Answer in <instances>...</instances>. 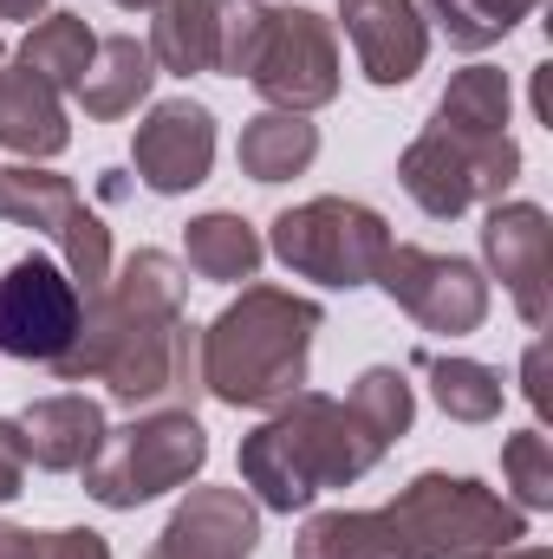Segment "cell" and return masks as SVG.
<instances>
[{
	"mask_svg": "<svg viewBox=\"0 0 553 559\" xmlns=\"http://www.w3.org/2000/svg\"><path fill=\"white\" fill-rule=\"evenodd\" d=\"M189 299V267L163 248H138L125 267H111V286L85 299L79 338L52 365L66 384L98 378L125 411L183 397L196 411L202 397V358H196V325L183 319Z\"/></svg>",
	"mask_w": 553,
	"mask_h": 559,
	"instance_id": "1",
	"label": "cell"
},
{
	"mask_svg": "<svg viewBox=\"0 0 553 559\" xmlns=\"http://www.w3.org/2000/svg\"><path fill=\"white\" fill-rule=\"evenodd\" d=\"M385 436L358 417L345 397L326 391H293L268 411L261 429L242 436V481L255 488V508L299 514L326 488H352L385 462Z\"/></svg>",
	"mask_w": 553,
	"mask_h": 559,
	"instance_id": "2",
	"label": "cell"
},
{
	"mask_svg": "<svg viewBox=\"0 0 553 559\" xmlns=\"http://www.w3.org/2000/svg\"><path fill=\"white\" fill-rule=\"evenodd\" d=\"M326 325L319 299L286 293V286H242V299H228L202 332H196V358H202V397L228 404V411H274L293 391H306V365H313V332Z\"/></svg>",
	"mask_w": 553,
	"mask_h": 559,
	"instance_id": "3",
	"label": "cell"
},
{
	"mask_svg": "<svg viewBox=\"0 0 553 559\" xmlns=\"http://www.w3.org/2000/svg\"><path fill=\"white\" fill-rule=\"evenodd\" d=\"M385 514L404 534L411 559H495L528 540L515 501H502L475 475H443V468H423L411 488H398Z\"/></svg>",
	"mask_w": 553,
	"mask_h": 559,
	"instance_id": "4",
	"label": "cell"
},
{
	"mask_svg": "<svg viewBox=\"0 0 553 559\" xmlns=\"http://www.w3.org/2000/svg\"><path fill=\"white\" fill-rule=\"evenodd\" d=\"M521 176V143L508 131H456L430 118V131L398 156V182L430 222H456L475 202H502Z\"/></svg>",
	"mask_w": 553,
	"mask_h": 559,
	"instance_id": "5",
	"label": "cell"
},
{
	"mask_svg": "<svg viewBox=\"0 0 553 559\" xmlns=\"http://www.w3.org/2000/svg\"><path fill=\"white\" fill-rule=\"evenodd\" d=\"M202 462H209V429L196 423V411H150V417L111 429L105 449L79 475L98 508H143L169 488H189Z\"/></svg>",
	"mask_w": 553,
	"mask_h": 559,
	"instance_id": "6",
	"label": "cell"
},
{
	"mask_svg": "<svg viewBox=\"0 0 553 559\" xmlns=\"http://www.w3.org/2000/svg\"><path fill=\"white\" fill-rule=\"evenodd\" d=\"M268 248L286 274L319 286H372L391 254V222L352 195H313L299 209H280L268 228Z\"/></svg>",
	"mask_w": 553,
	"mask_h": 559,
	"instance_id": "7",
	"label": "cell"
},
{
	"mask_svg": "<svg viewBox=\"0 0 553 559\" xmlns=\"http://www.w3.org/2000/svg\"><path fill=\"white\" fill-rule=\"evenodd\" d=\"M0 215L13 228H33V235H52L66 248V267H72V286L79 299H98L111 286V228L79 202L72 176L59 169H39V163H13L0 169Z\"/></svg>",
	"mask_w": 553,
	"mask_h": 559,
	"instance_id": "8",
	"label": "cell"
},
{
	"mask_svg": "<svg viewBox=\"0 0 553 559\" xmlns=\"http://www.w3.org/2000/svg\"><path fill=\"white\" fill-rule=\"evenodd\" d=\"M248 85L268 98V111H319L339 98V39L332 20L313 7H268L261 52L248 66Z\"/></svg>",
	"mask_w": 553,
	"mask_h": 559,
	"instance_id": "9",
	"label": "cell"
},
{
	"mask_svg": "<svg viewBox=\"0 0 553 559\" xmlns=\"http://www.w3.org/2000/svg\"><path fill=\"white\" fill-rule=\"evenodd\" d=\"M378 286L411 312L423 332H482L489 319V274L462 254H436V248H416V241H391Z\"/></svg>",
	"mask_w": 553,
	"mask_h": 559,
	"instance_id": "10",
	"label": "cell"
},
{
	"mask_svg": "<svg viewBox=\"0 0 553 559\" xmlns=\"http://www.w3.org/2000/svg\"><path fill=\"white\" fill-rule=\"evenodd\" d=\"M79 286L59 274L46 254H26L0 274V352L26 365H59L66 345L79 338Z\"/></svg>",
	"mask_w": 553,
	"mask_h": 559,
	"instance_id": "11",
	"label": "cell"
},
{
	"mask_svg": "<svg viewBox=\"0 0 553 559\" xmlns=\"http://www.w3.org/2000/svg\"><path fill=\"white\" fill-rule=\"evenodd\" d=\"M482 261L508 286L515 312L528 325H548L553 312V222L541 202H495L482 222Z\"/></svg>",
	"mask_w": 553,
	"mask_h": 559,
	"instance_id": "12",
	"label": "cell"
},
{
	"mask_svg": "<svg viewBox=\"0 0 553 559\" xmlns=\"http://www.w3.org/2000/svg\"><path fill=\"white\" fill-rule=\"evenodd\" d=\"M131 163L150 195H189L215 169V111L196 98H163L131 138Z\"/></svg>",
	"mask_w": 553,
	"mask_h": 559,
	"instance_id": "13",
	"label": "cell"
},
{
	"mask_svg": "<svg viewBox=\"0 0 553 559\" xmlns=\"http://www.w3.org/2000/svg\"><path fill=\"white\" fill-rule=\"evenodd\" d=\"M261 508L248 488H189V501L163 521L150 559H255Z\"/></svg>",
	"mask_w": 553,
	"mask_h": 559,
	"instance_id": "14",
	"label": "cell"
},
{
	"mask_svg": "<svg viewBox=\"0 0 553 559\" xmlns=\"http://www.w3.org/2000/svg\"><path fill=\"white\" fill-rule=\"evenodd\" d=\"M345 39L358 52V72L372 85H411L430 59V20L416 13V0H339Z\"/></svg>",
	"mask_w": 553,
	"mask_h": 559,
	"instance_id": "15",
	"label": "cell"
},
{
	"mask_svg": "<svg viewBox=\"0 0 553 559\" xmlns=\"http://www.w3.org/2000/svg\"><path fill=\"white\" fill-rule=\"evenodd\" d=\"M20 449H26V468H46V475H79L98 449H105V411L92 404V397H79V391H66V397H39V404H26L20 417Z\"/></svg>",
	"mask_w": 553,
	"mask_h": 559,
	"instance_id": "16",
	"label": "cell"
},
{
	"mask_svg": "<svg viewBox=\"0 0 553 559\" xmlns=\"http://www.w3.org/2000/svg\"><path fill=\"white\" fill-rule=\"evenodd\" d=\"M72 143V124H66V105L59 92L26 72L20 59L0 66V150H13L20 163H46Z\"/></svg>",
	"mask_w": 553,
	"mask_h": 559,
	"instance_id": "17",
	"label": "cell"
},
{
	"mask_svg": "<svg viewBox=\"0 0 553 559\" xmlns=\"http://www.w3.org/2000/svg\"><path fill=\"white\" fill-rule=\"evenodd\" d=\"M150 85H156L150 46H143L138 33H111V39H98L92 66L79 79V105H85V118L111 124V118H131L138 111L143 98H150Z\"/></svg>",
	"mask_w": 553,
	"mask_h": 559,
	"instance_id": "18",
	"label": "cell"
},
{
	"mask_svg": "<svg viewBox=\"0 0 553 559\" xmlns=\"http://www.w3.org/2000/svg\"><path fill=\"white\" fill-rule=\"evenodd\" d=\"M183 261L196 280H215V286H235V280H255L268 261V241L255 235L248 215L235 209H209L183 228Z\"/></svg>",
	"mask_w": 553,
	"mask_h": 559,
	"instance_id": "19",
	"label": "cell"
},
{
	"mask_svg": "<svg viewBox=\"0 0 553 559\" xmlns=\"http://www.w3.org/2000/svg\"><path fill=\"white\" fill-rule=\"evenodd\" d=\"M319 156V124L306 111H261L242 124V143H235V163L242 176L255 182H286V176H306Z\"/></svg>",
	"mask_w": 553,
	"mask_h": 559,
	"instance_id": "20",
	"label": "cell"
},
{
	"mask_svg": "<svg viewBox=\"0 0 553 559\" xmlns=\"http://www.w3.org/2000/svg\"><path fill=\"white\" fill-rule=\"evenodd\" d=\"M293 559H411L404 554V534L391 527L385 508H326L299 527Z\"/></svg>",
	"mask_w": 553,
	"mask_h": 559,
	"instance_id": "21",
	"label": "cell"
},
{
	"mask_svg": "<svg viewBox=\"0 0 553 559\" xmlns=\"http://www.w3.org/2000/svg\"><path fill=\"white\" fill-rule=\"evenodd\" d=\"M150 59L176 79L215 72V0H156L150 7Z\"/></svg>",
	"mask_w": 553,
	"mask_h": 559,
	"instance_id": "22",
	"label": "cell"
},
{
	"mask_svg": "<svg viewBox=\"0 0 553 559\" xmlns=\"http://www.w3.org/2000/svg\"><path fill=\"white\" fill-rule=\"evenodd\" d=\"M416 371H430V397L449 423H495L508 404V384L495 365H475V358H436V352H416Z\"/></svg>",
	"mask_w": 553,
	"mask_h": 559,
	"instance_id": "23",
	"label": "cell"
},
{
	"mask_svg": "<svg viewBox=\"0 0 553 559\" xmlns=\"http://www.w3.org/2000/svg\"><path fill=\"white\" fill-rule=\"evenodd\" d=\"M92 52H98V33L85 26V13H46V20L20 39V66L39 72L52 92H79Z\"/></svg>",
	"mask_w": 553,
	"mask_h": 559,
	"instance_id": "24",
	"label": "cell"
},
{
	"mask_svg": "<svg viewBox=\"0 0 553 559\" xmlns=\"http://www.w3.org/2000/svg\"><path fill=\"white\" fill-rule=\"evenodd\" d=\"M534 7H541V0H416V13L436 20L456 52H489V46H502Z\"/></svg>",
	"mask_w": 553,
	"mask_h": 559,
	"instance_id": "25",
	"label": "cell"
},
{
	"mask_svg": "<svg viewBox=\"0 0 553 559\" xmlns=\"http://www.w3.org/2000/svg\"><path fill=\"white\" fill-rule=\"evenodd\" d=\"M508 105H515V85L502 66H462L436 98V118L456 131H508Z\"/></svg>",
	"mask_w": 553,
	"mask_h": 559,
	"instance_id": "26",
	"label": "cell"
},
{
	"mask_svg": "<svg viewBox=\"0 0 553 559\" xmlns=\"http://www.w3.org/2000/svg\"><path fill=\"white\" fill-rule=\"evenodd\" d=\"M345 404L372 423L385 442L411 436V423H416V391H411V378H404L398 365H372V371H358V384H352Z\"/></svg>",
	"mask_w": 553,
	"mask_h": 559,
	"instance_id": "27",
	"label": "cell"
},
{
	"mask_svg": "<svg viewBox=\"0 0 553 559\" xmlns=\"http://www.w3.org/2000/svg\"><path fill=\"white\" fill-rule=\"evenodd\" d=\"M268 33V0H215V72L248 79Z\"/></svg>",
	"mask_w": 553,
	"mask_h": 559,
	"instance_id": "28",
	"label": "cell"
},
{
	"mask_svg": "<svg viewBox=\"0 0 553 559\" xmlns=\"http://www.w3.org/2000/svg\"><path fill=\"white\" fill-rule=\"evenodd\" d=\"M502 475L515 488V508H553V442L541 429H521L502 442Z\"/></svg>",
	"mask_w": 553,
	"mask_h": 559,
	"instance_id": "29",
	"label": "cell"
},
{
	"mask_svg": "<svg viewBox=\"0 0 553 559\" xmlns=\"http://www.w3.org/2000/svg\"><path fill=\"white\" fill-rule=\"evenodd\" d=\"M26 488V449H20V429L13 417H0V508Z\"/></svg>",
	"mask_w": 553,
	"mask_h": 559,
	"instance_id": "30",
	"label": "cell"
},
{
	"mask_svg": "<svg viewBox=\"0 0 553 559\" xmlns=\"http://www.w3.org/2000/svg\"><path fill=\"white\" fill-rule=\"evenodd\" d=\"M0 559H52V534L7 527V521H0Z\"/></svg>",
	"mask_w": 553,
	"mask_h": 559,
	"instance_id": "31",
	"label": "cell"
},
{
	"mask_svg": "<svg viewBox=\"0 0 553 559\" xmlns=\"http://www.w3.org/2000/svg\"><path fill=\"white\" fill-rule=\"evenodd\" d=\"M52 559H111V547L92 527H66V534H52Z\"/></svg>",
	"mask_w": 553,
	"mask_h": 559,
	"instance_id": "32",
	"label": "cell"
},
{
	"mask_svg": "<svg viewBox=\"0 0 553 559\" xmlns=\"http://www.w3.org/2000/svg\"><path fill=\"white\" fill-rule=\"evenodd\" d=\"M541 371H548V345H534L528 365H521V378H528V404H534V411H548V384H541Z\"/></svg>",
	"mask_w": 553,
	"mask_h": 559,
	"instance_id": "33",
	"label": "cell"
},
{
	"mask_svg": "<svg viewBox=\"0 0 553 559\" xmlns=\"http://www.w3.org/2000/svg\"><path fill=\"white\" fill-rule=\"evenodd\" d=\"M52 0H0V20H39Z\"/></svg>",
	"mask_w": 553,
	"mask_h": 559,
	"instance_id": "34",
	"label": "cell"
},
{
	"mask_svg": "<svg viewBox=\"0 0 553 559\" xmlns=\"http://www.w3.org/2000/svg\"><path fill=\"white\" fill-rule=\"evenodd\" d=\"M495 559H553L548 547H508V554H495Z\"/></svg>",
	"mask_w": 553,
	"mask_h": 559,
	"instance_id": "35",
	"label": "cell"
},
{
	"mask_svg": "<svg viewBox=\"0 0 553 559\" xmlns=\"http://www.w3.org/2000/svg\"><path fill=\"white\" fill-rule=\"evenodd\" d=\"M111 7H125V13H138V7H156V0H111Z\"/></svg>",
	"mask_w": 553,
	"mask_h": 559,
	"instance_id": "36",
	"label": "cell"
},
{
	"mask_svg": "<svg viewBox=\"0 0 553 559\" xmlns=\"http://www.w3.org/2000/svg\"><path fill=\"white\" fill-rule=\"evenodd\" d=\"M0 59H7V52H0Z\"/></svg>",
	"mask_w": 553,
	"mask_h": 559,
	"instance_id": "37",
	"label": "cell"
}]
</instances>
